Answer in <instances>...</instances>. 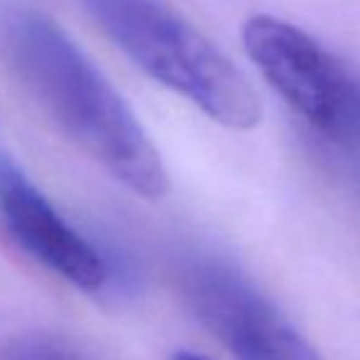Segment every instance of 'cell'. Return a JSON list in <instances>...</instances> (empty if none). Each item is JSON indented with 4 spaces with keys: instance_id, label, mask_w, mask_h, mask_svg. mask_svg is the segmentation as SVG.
<instances>
[{
    "instance_id": "cell-1",
    "label": "cell",
    "mask_w": 360,
    "mask_h": 360,
    "mask_svg": "<svg viewBox=\"0 0 360 360\" xmlns=\"http://www.w3.org/2000/svg\"><path fill=\"white\" fill-rule=\"evenodd\" d=\"M0 52L44 113L115 181L150 201L169 191L165 162L138 115L52 18L3 3Z\"/></svg>"
},
{
    "instance_id": "cell-2",
    "label": "cell",
    "mask_w": 360,
    "mask_h": 360,
    "mask_svg": "<svg viewBox=\"0 0 360 360\" xmlns=\"http://www.w3.org/2000/svg\"><path fill=\"white\" fill-rule=\"evenodd\" d=\"M103 32L157 84L218 125L250 130L262 108L240 69L162 0H81Z\"/></svg>"
},
{
    "instance_id": "cell-3",
    "label": "cell",
    "mask_w": 360,
    "mask_h": 360,
    "mask_svg": "<svg viewBox=\"0 0 360 360\" xmlns=\"http://www.w3.org/2000/svg\"><path fill=\"white\" fill-rule=\"evenodd\" d=\"M243 47L299 118L360 160V79L348 64L309 32L272 15L245 20Z\"/></svg>"
},
{
    "instance_id": "cell-4",
    "label": "cell",
    "mask_w": 360,
    "mask_h": 360,
    "mask_svg": "<svg viewBox=\"0 0 360 360\" xmlns=\"http://www.w3.org/2000/svg\"><path fill=\"white\" fill-rule=\"evenodd\" d=\"M179 282L194 316L236 360H323L280 307L226 257H186Z\"/></svg>"
},
{
    "instance_id": "cell-5",
    "label": "cell",
    "mask_w": 360,
    "mask_h": 360,
    "mask_svg": "<svg viewBox=\"0 0 360 360\" xmlns=\"http://www.w3.org/2000/svg\"><path fill=\"white\" fill-rule=\"evenodd\" d=\"M0 218L32 260L69 285L81 292H101L108 285L103 255L5 155H0Z\"/></svg>"
},
{
    "instance_id": "cell-6",
    "label": "cell",
    "mask_w": 360,
    "mask_h": 360,
    "mask_svg": "<svg viewBox=\"0 0 360 360\" xmlns=\"http://www.w3.org/2000/svg\"><path fill=\"white\" fill-rule=\"evenodd\" d=\"M0 360H81L76 351L47 333H22L0 348Z\"/></svg>"
},
{
    "instance_id": "cell-7",
    "label": "cell",
    "mask_w": 360,
    "mask_h": 360,
    "mask_svg": "<svg viewBox=\"0 0 360 360\" xmlns=\"http://www.w3.org/2000/svg\"><path fill=\"white\" fill-rule=\"evenodd\" d=\"M172 360H206V358H201V356H196V353H186V351H181V353H176Z\"/></svg>"
},
{
    "instance_id": "cell-8",
    "label": "cell",
    "mask_w": 360,
    "mask_h": 360,
    "mask_svg": "<svg viewBox=\"0 0 360 360\" xmlns=\"http://www.w3.org/2000/svg\"><path fill=\"white\" fill-rule=\"evenodd\" d=\"M358 165H360V160H358Z\"/></svg>"
}]
</instances>
